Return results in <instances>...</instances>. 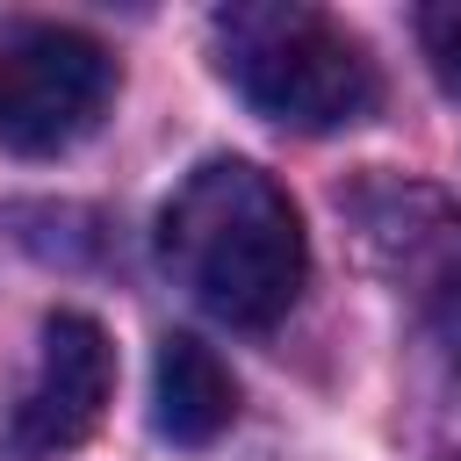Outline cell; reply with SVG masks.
Returning a JSON list of instances; mask_svg holds the SVG:
<instances>
[{
  "label": "cell",
  "mask_w": 461,
  "mask_h": 461,
  "mask_svg": "<svg viewBox=\"0 0 461 461\" xmlns=\"http://www.w3.org/2000/svg\"><path fill=\"white\" fill-rule=\"evenodd\" d=\"M115 101V58L65 22L0 29V151L58 158L101 130Z\"/></svg>",
  "instance_id": "3"
},
{
  "label": "cell",
  "mask_w": 461,
  "mask_h": 461,
  "mask_svg": "<svg viewBox=\"0 0 461 461\" xmlns=\"http://www.w3.org/2000/svg\"><path fill=\"white\" fill-rule=\"evenodd\" d=\"M115 396V346L86 310H58L43 317V346H36V375L14 396L7 418V461H58L72 454L101 411Z\"/></svg>",
  "instance_id": "4"
},
{
  "label": "cell",
  "mask_w": 461,
  "mask_h": 461,
  "mask_svg": "<svg viewBox=\"0 0 461 461\" xmlns=\"http://www.w3.org/2000/svg\"><path fill=\"white\" fill-rule=\"evenodd\" d=\"M166 274L238 331H267L295 310L310 274V238L295 202L252 158H202L158 209Z\"/></svg>",
  "instance_id": "1"
},
{
  "label": "cell",
  "mask_w": 461,
  "mask_h": 461,
  "mask_svg": "<svg viewBox=\"0 0 461 461\" xmlns=\"http://www.w3.org/2000/svg\"><path fill=\"white\" fill-rule=\"evenodd\" d=\"M418 43L439 72L447 94H461V0H439V7H418Z\"/></svg>",
  "instance_id": "6"
},
{
  "label": "cell",
  "mask_w": 461,
  "mask_h": 461,
  "mask_svg": "<svg viewBox=\"0 0 461 461\" xmlns=\"http://www.w3.org/2000/svg\"><path fill=\"white\" fill-rule=\"evenodd\" d=\"M230 418H238V382L216 360V346H202L194 331H166L151 360V425L173 447H209Z\"/></svg>",
  "instance_id": "5"
},
{
  "label": "cell",
  "mask_w": 461,
  "mask_h": 461,
  "mask_svg": "<svg viewBox=\"0 0 461 461\" xmlns=\"http://www.w3.org/2000/svg\"><path fill=\"white\" fill-rule=\"evenodd\" d=\"M216 65L245 94L252 115L281 130H346L375 108L382 79L375 58L317 7L288 0H245L216 14Z\"/></svg>",
  "instance_id": "2"
}]
</instances>
